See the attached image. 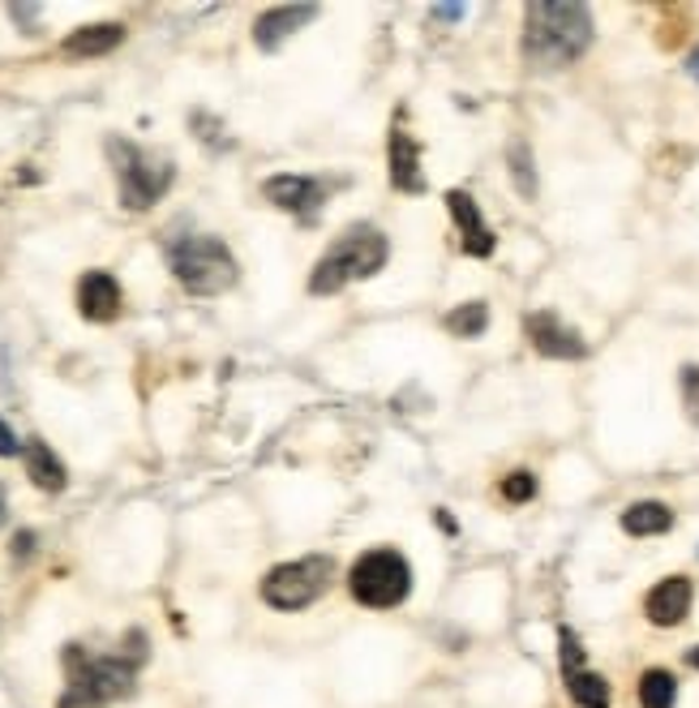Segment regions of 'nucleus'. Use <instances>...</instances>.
Instances as JSON below:
<instances>
[{
	"mask_svg": "<svg viewBox=\"0 0 699 708\" xmlns=\"http://www.w3.org/2000/svg\"><path fill=\"white\" fill-rule=\"evenodd\" d=\"M592 48V9L579 0H537L524 9V61L558 73Z\"/></svg>",
	"mask_w": 699,
	"mask_h": 708,
	"instance_id": "nucleus-1",
	"label": "nucleus"
},
{
	"mask_svg": "<svg viewBox=\"0 0 699 708\" xmlns=\"http://www.w3.org/2000/svg\"><path fill=\"white\" fill-rule=\"evenodd\" d=\"M391 257V245L378 227L352 224L326 254L318 257L314 275H310V292L314 296H331V292L348 289L352 280H374Z\"/></svg>",
	"mask_w": 699,
	"mask_h": 708,
	"instance_id": "nucleus-2",
	"label": "nucleus"
},
{
	"mask_svg": "<svg viewBox=\"0 0 699 708\" xmlns=\"http://www.w3.org/2000/svg\"><path fill=\"white\" fill-rule=\"evenodd\" d=\"M108 160L116 163L121 206L125 211H151L176 181V168H172L168 155L142 151V146H133L125 138H108Z\"/></svg>",
	"mask_w": 699,
	"mask_h": 708,
	"instance_id": "nucleus-3",
	"label": "nucleus"
},
{
	"mask_svg": "<svg viewBox=\"0 0 699 708\" xmlns=\"http://www.w3.org/2000/svg\"><path fill=\"white\" fill-rule=\"evenodd\" d=\"M176 284L193 296H220L236 284V257L220 236H185L168 250Z\"/></svg>",
	"mask_w": 699,
	"mask_h": 708,
	"instance_id": "nucleus-4",
	"label": "nucleus"
},
{
	"mask_svg": "<svg viewBox=\"0 0 699 708\" xmlns=\"http://www.w3.org/2000/svg\"><path fill=\"white\" fill-rule=\"evenodd\" d=\"M352 597L369 610H391L399 601H408L413 593V567L399 549H369L352 563V576H348Z\"/></svg>",
	"mask_w": 699,
	"mask_h": 708,
	"instance_id": "nucleus-5",
	"label": "nucleus"
},
{
	"mask_svg": "<svg viewBox=\"0 0 699 708\" xmlns=\"http://www.w3.org/2000/svg\"><path fill=\"white\" fill-rule=\"evenodd\" d=\"M331 576H335V563L326 554H310V558H296V563H280L271 567L266 579H262V601L271 610H305L314 606L322 593L331 588Z\"/></svg>",
	"mask_w": 699,
	"mask_h": 708,
	"instance_id": "nucleus-6",
	"label": "nucleus"
},
{
	"mask_svg": "<svg viewBox=\"0 0 699 708\" xmlns=\"http://www.w3.org/2000/svg\"><path fill=\"white\" fill-rule=\"evenodd\" d=\"M64 670H69V687L91 691L103 705L121 700V696H133V678H138L133 661H125V657H87L82 644L64 648Z\"/></svg>",
	"mask_w": 699,
	"mask_h": 708,
	"instance_id": "nucleus-7",
	"label": "nucleus"
},
{
	"mask_svg": "<svg viewBox=\"0 0 699 708\" xmlns=\"http://www.w3.org/2000/svg\"><path fill=\"white\" fill-rule=\"evenodd\" d=\"M524 331H528V344H533L540 356H554V361H579V356L588 353L584 335H579L575 326H567L558 314H549V310L528 314V318H524Z\"/></svg>",
	"mask_w": 699,
	"mask_h": 708,
	"instance_id": "nucleus-8",
	"label": "nucleus"
},
{
	"mask_svg": "<svg viewBox=\"0 0 699 708\" xmlns=\"http://www.w3.org/2000/svg\"><path fill=\"white\" fill-rule=\"evenodd\" d=\"M266 202L271 206H280L287 215H310V211H318L322 198H326V185H322L318 176H301V172H280V176H266Z\"/></svg>",
	"mask_w": 699,
	"mask_h": 708,
	"instance_id": "nucleus-9",
	"label": "nucleus"
},
{
	"mask_svg": "<svg viewBox=\"0 0 699 708\" xmlns=\"http://www.w3.org/2000/svg\"><path fill=\"white\" fill-rule=\"evenodd\" d=\"M446 211L464 236V254L473 257H489L494 254V227L480 220V206L473 202V193L464 190H446Z\"/></svg>",
	"mask_w": 699,
	"mask_h": 708,
	"instance_id": "nucleus-10",
	"label": "nucleus"
},
{
	"mask_svg": "<svg viewBox=\"0 0 699 708\" xmlns=\"http://www.w3.org/2000/svg\"><path fill=\"white\" fill-rule=\"evenodd\" d=\"M691 597H696L691 579L669 576L644 597V614H648V623H657V627H678V623L691 614Z\"/></svg>",
	"mask_w": 699,
	"mask_h": 708,
	"instance_id": "nucleus-11",
	"label": "nucleus"
},
{
	"mask_svg": "<svg viewBox=\"0 0 699 708\" xmlns=\"http://www.w3.org/2000/svg\"><path fill=\"white\" fill-rule=\"evenodd\" d=\"M78 314L87 322H112L121 314V284L108 271H87L78 280Z\"/></svg>",
	"mask_w": 699,
	"mask_h": 708,
	"instance_id": "nucleus-12",
	"label": "nucleus"
},
{
	"mask_svg": "<svg viewBox=\"0 0 699 708\" xmlns=\"http://www.w3.org/2000/svg\"><path fill=\"white\" fill-rule=\"evenodd\" d=\"M314 18H318V4H280V9H266L254 22V43L262 52H275L287 34H296Z\"/></svg>",
	"mask_w": 699,
	"mask_h": 708,
	"instance_id": "nucleus-13",
	"label": "nucleus"
},
{
	"mask_svg": "<svg viewBox=\"0 0 699 708\" xmlns=\"http://www.w3.org/2000/svg\"><path fill=\"white\" fill-rule=\"evenodd\" d=\"M391 185L399 193H425L421 146L413 142V133H404V129L391 133Z\"/></svg>",
	"mask_w": 699,
	"mask_h": 708,
	"instance_id": "nucleus-14",
	"label": "nucleus"
},
{
	"mask_svg": "<svg viewBox=\"0 0 699 708\" xmlns=\"http://www.w3.org/2000/svg\"><path fill=\"white\" fill-rule=\"evenodd\" d=\"M22 464H27V477L48 494H61L69 477H64V464L57 459V451L48 447L43 438H27L22 443Z\"/></svg>",
	"mask_w": 699,
	"mask_h": 708,
	"instance_id": "nucleus-15",
	"label": "nucleus"
},
{
	"mask_svg": "<svg viewBox=\"0 0 699 708\" xmlns=\"http://www.w3.org/2000/svg\"><path fill=\"white\" fill-rule=\"evenodd\" d=\"M125 27L121 22H99V27H78L73 34H64L61 52L64 57H103L112 48H121Z\"/></svg>",
	"mask_w": 699,
	"mask_h": 708,
	"instance_id": "nucleus-16",
	"label": "nucleus"
},
{
	"mask_svg": "<svg viewBox=\"0 0 699 708\" xmlns=\"http://www.w3.org/2000/svg\"><path fill=\"white\" fill-rule=\"evenodd\" d=\"M669 528H673V512L666 503H631L622 512V533L631 537H661Z\"/></svg>",
	"mask_w": 699,
	"mask_h": 708,
	"instance_id": "nucleus-17",
	"label": "nucleus"
},
{
	"mask_svg": "<svg viewBox=\"0 0 699 708\" xmlns=\"http://www.w3.org/2000/svg\"><path fill=\"white\" fill-rule=\"evenodd\" d=\"M485 326H489V305L485 301H464V305H455L446 314V331L455 340H477V335H485Z\"/></svg>",
	"mask_w": 699,
	"mask_h": 708,
	"instance_id": "nucleus-18",
	"label": "nucleus"
},
{
	"mask_svg": "<svg viewBox=\"0 0 699 708\" xmlns=\"http://www.w3.org/2000/svg\"><path fill=\"white\" fill-rule=\"evenodd\" d=\"M678 700V682L669 670H644L639 675V705L644 708H673Z\"/></svg>",
	"mask_w": 699,
	"mask_h": 708,
	"instance_id": "nucleus-19",
	"label": "nucleus"
},
{
	"mask_svg": "<svg viewBox=\"0 0 699 708\" xmlns=\"http://www.w3.org/2000/svg\"><path fill=\"white\" fill-rule=\"evenodd\" d=\"M567 691L579 708H609V682L592 670H579V675L567 678Z\"/></svg>",
	"mask_w": 699,
	"mask_h": 708,
	"instance_id": "nucleus-20",
	"label": "nucleus"
},
{
	"mask_svg": "<svg viewBox=\"0 0 699 708\" xmlns=\"http://www.w3.org/2000/svg\"><path fill=\"white\" fill-rule=\"evenodd\" d=\"M507 163H510V181H515L519 198L533 202V198H537V172H533V151H528V142H510Z\"/></svg>",
	"mask_w": 699,
	"mask_h": 708,
	"instance_id": "nucleus-21",
	"label": "nucleus"
},
{
	"mask_svg": "<svg viewBox=\"0 0 699 708\" xmlns=\"http://www.w3.org/2000/svg\"><path fill=\"white\" fill-rule=\"evenodd\" d=\"M503 498H507V503H528V498H537V477H533V473H510L507 482H503Z\"/></svg>",
	"mask_w": 699,
	"mask_h": 708,
	"instance_id": "nucleus-22",
	"label": "nucleus"
},
{
	"mask_svg": "<svg viewBox=\"0 0 699 708\" xmlns=\"http://www.w3.org/2000/svg\"><path fill=\"white\" fill-rule=\"evenodd\" d=\"M558 644H563V670H567V678L579 675V670H584V648H579L571 627H563V631H558Z\"/></svg>",
	"mask_w": 699,
	"mask_h": 708,
	"instance_id": "nucleus-23",
	"label": "nucleus"
},
{
	"mask_svg": "<svg viewBox=\"0 0 699 708\" xmlns=\"http://www.w3.org/2000/svg\"><path fill=\"white\" fill-rule=\"evenodd\" d=\"M678 383H682V404H687V417L699 425V365H687Z\"/></svg>",
	"mask_w": 699,
	"mask_h": 708,
	"instance_id": "nucleus-24",
	"label": "nucleus"
},
{
	"mask_svg": "<svg viewBox=\"0 0 699 708\" xmlns=\"http://www.w3.org/2000/svg\"><path fill=\"white\" fill-rule=\"evenodd\" d=\"M57 708H103V700L91 696V691H82V687H69Z\"/></svg>",
	"mask_w": 699,
	"mask_h": 708,
	"instance_id": "nucleus-25",
	"label": "nucleus"
},
{
	"mask_svg": "<svg viewBox=\"0 0 699 708\" xmlns=\"http://www.w3.org/2000/svg\"><path fill=\"white\" fill-rule=\"evenodd\" d=\"M18 451H22V443H18V434H13V429H9L4 421H0V455L9 459V455H18Z\"/></svg>",
	"mask_w": 699,
	"mask_h": 708,
	"instance_id": "nucleus-26",
	"label": "nucleus"
},
{
	"mask_svg": "<svg viewBox=\"0 0 699 708\" xmlns=\"http://www.w3.org/2000/svg\"><path fill=\"white\" fill-rule=\"evenodd\" d=\"M31 554H34V533L22 528V533L13 537V558H31Z\"/></svg>",
	"mask_w": 699,
	"mask_h": 708,
	"instance_id": "nucleus-27",
	"label": "nucleus"
},
{
	"mask_svg": "<svg viewBox=\"0 0 699 708\" xmlns=\"http://www.w3.org/2000/svg\"><path fill=\"white\" fill-rule=\"evenodd\" d=\"M468 13V4H434V18H443V22H459Z\"/></svg>",
	"mask_w": 699,
	"mask_h": 708,
	"instance_id": "nucleus-28",
	"label": "nucleus"
},
{
	"mask_svg": "<svg viewBox=\"0 0 699 708\" xmlns=\"http://www.w3.org/2000/svg\"><path fill=\"white\" fill-rule=\"evenodd\" d=\"M687 73H691V78L699 82V48L691 52V57H687Z\"/></svg>",
	"mask_w": 699,
	"mask_h": 708,
	"instance_id": "nucleus-29",
	"label": "nucleus"
},
{
	"mask_svg": "<svg viewBox=\"0 0 699 708\" xmlns=\"http://www.w3.org/2000/svg\"><path fill=\"white\" fill-rule=\"evenodd\" d=\"M687 666H691V670H699V644L691 648V653H687Z\"/></svg>",
	"mask_w": 699,
	"mask_h": 708,
	"instance_id": "nucleus-30",
	"label": "nucleus"
},
{
	"mask_svg": "<svg viewBox=\"0 0 699 708\" xmlns=\"http://www.w3.org/2000/svg\"><path fill=\"white\" fill-rule=\"evenodd\" d=\"M4 512H9V507H4V485H0V524H4Z\"/></svg>",
	"mask_w": 699,
	"mask_h": 708,
	"instance_id": "nucleus-31",
	"label": "nucleus"
}]
</instances>
